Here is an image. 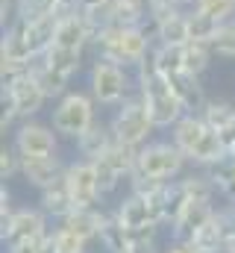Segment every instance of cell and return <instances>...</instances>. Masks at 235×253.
Here are the masks:
<instances>
[{
  "label": "cell",
  "instance_id": "1",
  "mask_svg": "<svg viewBox=\"0 0 235 253\" xmlns=\"http://www.w3.org/2000/svg\"><path fill=\"white\" fill-rule=\"evenodd\" d=\"M156 39H153V27H120V24H109L103 27L91 47L97 56L109 59V62H118L129 71H135L138 65L147 59V53L153 50Z\"/></svg>",
  "mask_w": 235,
  "mask_h": 253
},
{
  "label": "cell",
  "instance_id": "27",
  "mask_svg": "<svg viewBox=\"0 0 235 253\" xmlns=\"http://www.w3.org/2000/svg\"><path fill=\"white\" fill-rule=\"evenodd\" d=\"M212 50L218 59H235V18L224 21L212 39Z\"/></svg>",
  "mask_w": 235,
  "mask_h": 253
},
{
  "label": "cell",
  "instance_id": "34",
  "mask_svg": "<svg viewBox=\"0 0 235 253\" xmlns=\"http://www.w3.org/2000/svg\"><path fill=\"white\" fill-rule=\"evenodd\" d=\"M129 253H159V248H156V236H138V239H132Z\"/></svg>",
  "mask_w": 235,
  "mask_h": 253
},
{
  "label": "cell",
  "instance_id": "2",
  "mask_svg": "<svg viewBox=\"0 0 235 253\" xmlns=\"http://www.w3.org/2000/svg\"><path fill=\"white\" fill-rule=\"evenodd\" d=\"M171 141L185 153L188 162H194L200 168H212V165H218L230 153L224 138H221V132L206 124L200 118V112H185L171 126Z\"/></svg>",
  "mask_w": 235,
  "mask_h": 253
},
{
  "label": "cell",
  "instance_id": "11",
  "mask_svg": "<svg viewBox=\"0 0 235 253\" xmlns=\"http://www.w3.org/2000/svg\"><path fill=\"white\" fill-rule=\"evenodd\" d=\"M59 135L53 126L47 124H39L36 118L30 121H21L15 126V147L21 156H53L59 150Z\"/></svg>",
  "mask_w": 235,
  "mask_h": 253
},
{
  "label": "cell",
  "instance_id": "25",
  "mask_svg": "<svg viewBox=\"0 0 235 253\" xmlns=\"http://www.w3.org/2000/svg\"><path fill=\"white\" fill-rule=\"evenodd\" d=\"M97 239H100L103 251H109V253H126L129 245H132V236H129V230L118 221V215L106 218V224H103V230H100Z\"/></svg>",
  "mask_w": 235,
  "mask_h": 253
},
{
  "label": "cell",
  "instance_id": "8",
  "mask_svg": "<svg viewBox=\"0 0 235 253\" xmlns=\"http://www.w3.org/2000/svg\"><path fill=\"white\" fill-rule=\"evenodd\" d=\"M65 183L71 189V197H74V206L77 209H91L103 200L100 194V186H97V165L91 159H74L68 162L65 168Z\"/></svg>",
  "mask_w": 235,
  "mask_h": 253
},
{
  "label": "cell",
  "instance_id": "17",
  "mask_svg": "<svg viewBox=\"0 0 235 253\" xmlns=\"http://www.w3.org/2000/svg\"><path fill=\"white\" fill-rule=\"evenodd\" d=\"M109 24L150 27V0H109Z\"/></svg>",
  "mask_w": 235,
  "mask_h": 253
},
{
  "label": "cell",
  "instance_id": "39",
  "mask_svg": "<svg viewBox=\"0 0 235 253\" xmlns=\"http://www.w3.org/2000/svg\"><path fill=\"white\" fill-rule=\"evenodd\" d=\"M194 3H197V0H182V6H194Z\"/></svg>",
  "mask_w": 235,
  "mask_h": 253
},
{
  "label": "cell",
  "instance_id": "6",
  "mask_svg": "<svg viewBox=\"0 0 235 253\" xmlns=\"http://www.w3.org/2000/svg\"><path fill=\"white\" fill-rule=\"evenodd\" d=\"M185 153L176 147L174 141H147L144 147H138V162H135V174L132 177H144V180H174L185 168Z\"/></svg>",
  "mask_w": 235,
  "mask_h": 253
},
{
  "label": "cell",
  "instance_id": "12",
  "mask_svg": "<svg viewBox=\"0 0 235 253\" xmlns=\"http://www.w3.org/2000/svg\"><path fill=\"white\" fill-rule=\"evenodd\" d=\"M94 42V27L88 24L85 12H79L77 6L65 15H59L56 27V47H71V50H88Z\"/></svg>",
  "mask_w": 235,
  "mask_h": 253
},
{
  "label": "cell",
  "instance_id": "30",
  "mask_svg": "<svg viewBox=\"0 0 235 253\" xmlns=\"http://www.w3.org/2000/svg\"><path fill=\"white\" fill-rule=\"evenodd\" d=\"M53 242H56V251L59 253H85V239H79L74 230L68 227H56L53 230Z\"/></svg>",
  "mask_w": 235,
  "mask_h": 253
},
{
  "label": "cell",
  "instance_id": "15",
  "mask_svg": "<svg viewBox=\"0 0 235 253\" xmlns=\"http://www.w3.org/2000/svg\"><path fill=\"white\" fill-rule=\"evenodd\" d=\"M115 215L129 233H138V230H147V227H162V224L153 218V209H150L147 197H141V194H135V191H129V197L120 200V206H118Z\"/></svg>",
  "mask_w": 235,
  "mask_h": 253
},
{
  "label": "cell",
  "instance_id": "37",
  "mask_svg": "<svg viewBox=\"0 0 235 253\" xmlns=\"http://www.w3.org/2000/svg\"><path fill=\"white\" fill-rule=\"evenodd\" d=\"M77 3V9H82V12H91V9H100V6H106L109 0H74Z\"/></svg>",
  "mask_w": 235,
  "mask_h": 253
},
{
  "label": "cell",
  "instance_id": "32",
  "mask_svg": "<svg viewBox=\"0 0 235 253\" xmlns=\"http://www.w3.org/2000/svg\"><path fill=\"white\" fill-rule=\"evenodd\" d=\"M15 174H21V153L15 144H3L0 150V180H12Z\"/></svg>",
  "mask_w": 235,
  "mask_h": 253
},
{
  "label": "cell",
  "instance_id": "40",
  "mask_svg": "<svg viewBox=\"0 0 235 253\" xmlns=\"http://www.w3.org/2000/svg\"><path fill=\"white\" fill-rule=\"evenodd\" d=\"M159 3H179L182 6V0H159Z\"/></svg>",
  "mask_w": 235,
  "mask_h": 253
},
{
  "label": "cell",
  "instance_id": "26",
  "mask_svg": "<svg viewBox=\"0 0 235 253\" xmlns=\"http://www.w3.org/2000/svg\"><path fill=\"white\" fill-rule=\"evenodd\" d=\"M218 27H221V21H215V18H209V15L188 6V42H209L212 44Z\"/></svg>",
  "mask_w": 235,
  "mask_h": 253
},
{
  "label": "cell",
  "instance_id": "23",
  "mask_svg": "<svg viewBox=\"0 0 235 253\" xmlns=\"http://www.w3.org/2000/svg\"><path fill=\"white\" fill-rule=\"evenodd\" d=\"M212 59H215V50L209 42H188L182 47V68L197 74V77H203L212 68Z\"/></svg>",
  "mask_w": 235,
  "mask_h": 253
},
{
  "label": "cell",
  "instance_id": "7",
  "mask_svg": "<svg viewBox=\"0 0 235 253\" xmlns=\"http://www.w3.org/2000/svg\"><path fill=\"white\" fill-rule=\"evenodd\" d=\"M47 100H50V97H47L44 88L39 85V80L33 77V71L15 77L12 83H3V103H9L21 121L36 118V115L44 109Z\"/></svg>",
  "mask_w": 235,
  "mask_h": 253
},
{
  "label": "cell",
  "instance_id": "13",
  "mask_svg": "<svg viewBox=\"0 0 235 253\" xmlns=\"http://www.w3.org/2000/svg\"><path fill=\"white\" fill-rule=\"evenodd\" d=\"M65 162L59 159V153L53 156H21V177L24 183H30L33 189H47L56 180L65 177Z\"/></svg>",
  "mask_w": 235,
  "mask_h": 253
},
{
  "label": "cell",
  "instance_id": "38",
  "mask_svg": "<svg viewBox=\"0 0 235 253\" xmlns=\"http://www.w3.org/2000/svg\"><path fill=\"white\" fill-rule=\"evenodd\" d=\"M39 253H59L56 251V242H53V233H47V236L41 239V248H39Z\"/></svg>",
  "mask_w": 235,
  "mask_h": 253
},
{
  "label": "cell",
  "instance_id": "28",
  "mask_svg": "<svg viewBox=\"0 0 235 253\" xmlns=\"http://www.w3.org/2000/svg\"><path fill=\"white\" fill-rule=\"evenodd\" d=\"M182 47L185 44H156L153 53H156V65L162 68V74H174V71H182Z\"/></svg>",
  "mask_w": 235,
  "mask_h": 253
},
{
  "label": "cell",
  "instance_id": "35",
  "mask_svg": "<svg viewBox=\"0 0 235 253\" xmlns=\"http://www.w3.org/2000/svg\"><path fill=\"white\" fill-rule=\"evenodd\" d=\"M165 253H200V251L194 248V242H174V239H171V245H168Z\"/></svg>",
  "mask_w": 235,
  "mask_h": 253
},
{
  "label": "cell",
  "instance_id": "24",
  "mask_svg": "<svg viewBox=\"0 0 235 253\" xmlns=\"http://www.w3.org/2000/svg\"><path fill=\"white\" fill-rule=\"evenodd\" d=\"M200 118L212 129L227 132L230 126H235V103H230V100H206V106L200 109Z\"/></svg>",
  "mask_w": 235,
  "mask_h": 253
},
{
  "label": "cell",
  "instance_id": "16",
  "mask_svg": "<svg viewBox=\"0 0 235 253\" xmlns=\"http://www.w3.org/2000/svg\"><path fill=\"white\" fill-rule=\"evenodd\" d=\"M112 141H115L112 126L97 118L94 124L77 138V156H79V159H91V162H97V159L112 147Z\"/></svg>",
  "mask_w": 235,
  "mask_h": 253
},
{
  "label": "cell",
  "instance_id": "22",
  "mask_svg": "<svg viewBox=\"0 0 235 253\" xmlns=\"http://www.w3.org/2000/svg\"><path fill=\"white\" fill-rule=\"evenodd\" d=\"M30 71H33V77L39 80V85L44 88V94H47L50 100H59L62 94H68V91H71V80H68V77H62V74H56L53 68H47L41 59H36Z\"/></svg>",
  "mask_w": 235,
  "mask_h": 253
},
{
  "label": "cell",
  "instance_id": "14",
  "mask_svg": "<svg viewBox=\"0 0 235 253\" xmlns=\"http://www.w3.org/2000/svg\"><path fill=\"white\" fill-rule=\"evenodd\" d=\"M168 83H171V91L176 94V100L185 106V112H200L203 106H206V91H203V83H200V77L197 74H191V71H174V74H168Z\"/></svg>",
  "mask_w": 235,
  "mask_h": 253
},
{
  "label": "cell",
  "instance_id": "31",
  "mask_svg": "<svg viewBox=\"0 0 235 253\" xmlns=\"http://www.w3.org/2000/svg\"><path fill=\"white\" fill-rule=\"evenodd\" d=\"M194 248L197 251H224V239H221V230H218L215 218L194 236Z\"/></svg>",
  "mask_w": 235,
  "mask_h": 253
},
{
  "label": "cell",
  "instance_id": "21",
  "mask_svg": "<svg viewBox=\"0 0 235 253\" xmlns=\"http://www.w3.org/2000/svg\"><path fill=\"white\" fill-rule=\"evenodd\" d=\"M106 165H112L120 177H126V180H132V174H135V162H138V147H129V144H123V141H112V147L100 156Z\"/></svg>",
  "mask_w": 235,
  "mask_h": 253
},
{
  "label": "cell",
  "instance_id": "36",
  "mask_svg": "<svg viewBox=\"0 0 235 253\" xmlns=\"http://www.w3.org/2000/svg\"><path fill=\"white\" fill-rule=\"evenodd\" d=\"M41 248V239L39 242H21V245H12V248H6L9 253H39Z\"/></svg>",
  "mask_w": 235,
  "mask_h": 253
},
{
  "label": "cell",
  "instance_id": "20",
  "mask_svg": "<svg viewBox=\"0 0 235 253\" xmlns=\"http://www.w3.org/2000/svg\"><path fill=\"white\" fill-rule=\"evenodd\" d=\"M82 56H85V50H71V47H50L44 56H41V62L47 65V68H53L56 74L62 77H68V80H74L77 74H79V68H82Z\"/></svg>",
  "mask_w": 235,
  "mask_h": 253
},
{
  "label": "cell",
  "instance_id": "41",
  "mask_svg": "<svg viewBox=\"0 0 235 253\" xmlns=\"http://www.w3.org/2000/svg\"><path fill=\"white\" fill-rule=\"evenodd\" d=\"M126 253H129V251H126Z\"/></svg>",
  "mask_w": 235,
  "mask_h": 253
},
{
  "label": "cell",
  "instance_id": "29",
  "mask_svg": "<svg viewBox=\"0 0 235 253\" xmlns=\"http://www.w3.org/2000/svg\"><path fill=\"white\" fill-rule=\"evenodd\" d=\"M191 9H197V12H203V15H209L221 24L235 18V0H197Z\"/></svg>",
  "mask_w": 235,
  "mask_h": 253
},
{
  "label": "cell",
  "instance_id": "4",
  "mask_svg": "<svg viewBox=\"0 0 235 253\" xmlns=\"http://www.w3.org/2000/svg\"><path fill=\"white\" fill-rule=\"evenodd\" d=\"M97 100L91 97V91H79V88H71L68 94H62L53 106V115H50V126L56 129L62 138H71L77 141L88 126L97 121Z\"/></svg>",
  "mask_w": 235,
  "mask_h": 253
},
{
  "label": "cell",
  "instance_id": "19",
  "mask_svg": "<svg viewBox=\"0 0 235 253\" xmlns=\"http://www.w3.org/2000/svg\"><path fill=\"white\" fill-rule=\"evenodd\" d=\"M106 218H109V215H103L97 206H91V209H74L68 218H62V227H68V230H74L79 239L91 242V239H97V236H100V230H103Z\"/></svg>",
  "mask_w": 235,
  "mask_h": 253
},
{
  "label": "cell",
  "instance_id": "33",
  "mask_svg": "<svg viewBox=\"0 0 235 253\" xmlns=\"http://www.w3.org/2000/svg\"><path fill=\"white\" fill-rule=\"evenodd\" d=\"M94 165H97V186H100V194L106 197V194H112V191H115L120 183H123V177L118 174L112 165H106L103 159H97Z\"/></svg>",
  "mask_w": 235,
  "mask_h": 253
},
{
  "label": "cell",
  "instance_id": "9",
  "mask_svg": "<svg viewBox=\"0 0 235 253\" xmlns=\"http://www.w3.org/2000/svg\"><path fill=\"white\" fill-rule=\"evenodd\" d=\"M47 233V215L41 209H15V215L6 224H0V239L6 248L21 242H39Z\"/></svg>",
  "mask_w": 235,
  "mask_h": 253
},
{
  "label": "cell",
  "instance_id": "5",
  "mask_svg": "<svg viewBox=\"0 0 235 253\" xmlns=\"http://www.w3.org/2000/svg\"><path fill=\"white\" fill-rule=\"evenodd\" d=\"M112 132H115V141H123L129 147H144L150 141V135L156 132V124L147 112V103L138 91H132L123 103L115 106V115H112Z\"/></svg>",
  "mask_w": 235,
  "mask_h": 253
},
{
  "label": "cell",
  "instance_id": "18",
  "mask_svg": "<svg viewBox=\"0 0 235 253\" xmlns=\"http://www.w3.org/2000/svg\"><path fill=\"white\" fill-rule=\"evenodd\" d=\"M39 209L44 212V215H50V218H68L77 206H74V197H71V189H68V183H65V177L56 180L53 186H47V189H41L39 194Z\"/></svg>",
  "mask_w": 235,
  "mask_h": 253
},
{
  "label": "cell",
  "instance_id": "3",
  "mask_svg": "<svg viewBox=\"0 0 235 253\" xmlns=\"http://www.w3.org/2000/svg\"><path fill=\"white\" fill-rule=\"evenodd\" d=\"M88 91L100 106L115 109L118 103H123L132 91H138V83L129 74V68L109 62L103 56H94V62L88 68Z\"/></svg>",
  "mask_w": 235,
  "mask_h": 253
},
{
  "label": "cell",
  "instance_id": "10",
  "mask_svg": "<svg viewBox=\"0 0 235 253\" xmlns=\"http://www.w3.org/2000/svg\"><path fill=\"white\" fill-rule=\"evenodd\" d=\"M215 203L212 200H200V197H188L179 212L171 221V239L174 242H194V236L215 218Z\"/></svg>",
  "mask_w": 235,
  "mask_h": 253
}]
</instances>
